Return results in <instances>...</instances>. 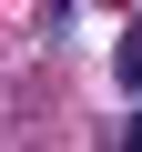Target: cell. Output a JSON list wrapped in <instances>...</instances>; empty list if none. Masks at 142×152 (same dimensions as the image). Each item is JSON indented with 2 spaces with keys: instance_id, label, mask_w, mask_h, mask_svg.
<instances>
[{
  "instance_id": "cell-1",
  "label": "cell",
  "mask_w": 142,
  "mask_h": 152,
  "mask_svg": "<svg viewBox=\"0 0 142 152\" xmlns=\"http://www.w3.org/2000/svg\"><path fill=\"white\" fill-rule=\"evenodd\" d=\"M122 81H132V91H142V31H132V41H122Z\"/></svg>"
}]
</instances>
